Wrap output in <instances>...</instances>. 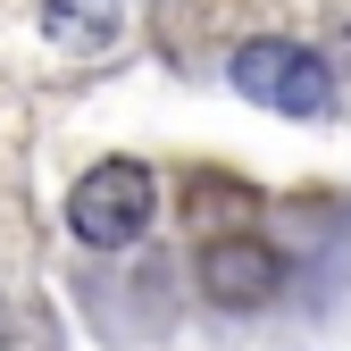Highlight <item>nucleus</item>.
Segmentation results:
<instances>
[{"mask_svg": "<svg viewBox=\"0 0 351 351\" xmlns=\"http://www.w3.org/2000/svg\"><path fill=\"white\" fill-rule=\"evenodd\" d=\"M117 25H125V0H42V34L67 51H101V42H117Z\"/></svg>", "mask_w": 351, "mask_h": 351, "instance_id": "nucleus-4", "label": "nucleus"}, {"mask_svg": "<svg viewBox=\"0 0 351 351\" xmlns=\"http://www.w3.org/2000/svg\"><path fill=\"white\" fill-rule=\"evenodd\" d=\"M151 209H159V176H151L143 159H101L93 176H75L67 226H75L84 243L117 251V243H134V234L151 226Z\"/></svg>", "mask_w": 351, "mask_h": 351, "instance_id": "nucleus-1", "label": "nucleus"}, {"mask_svg": "<svg viewBox=\"0 0 351 351\" xmlns=\"http://www.w3.org/2000/svg\"><path fill=\"white\" fill-rule=\"evenodd\" d=\"M201 293L217 310H268L285 293V251L259 234H217V243H201Z\"/></svg>", "mask_w": 351, "mask_h": 351, "instance_id": "nucleus-3", "label": "nucleus"}, {"mask_svg": "<svg viewBox=\"0 0 351 351\" xmlns=\"http://www.w3.org/2000/svg\"><path fill=\"white\" fill-rule=\"evenodd\" d=\"M234 93H251L276 117H326L335 109V67L301 42H243L234 51Z\"/></svg>", "mask_w": 351, "mask_h": 351, "instance_id": "nucleus-2", "label": "nucleus"}, {"mask_svg": "<svg viewBox=\"0 0 351 351\" xmlns=\"http://www.w3.org/2000/svg\"><path fill=\"white\" fill-rule=\"evenodd\" d=\"M343 59H351V51H343Z\"/></svg>", "mask_w": 351, "mask_h": 351, "instance_id": "nucleus-5", "label": "nucleus"}]
</instances>
